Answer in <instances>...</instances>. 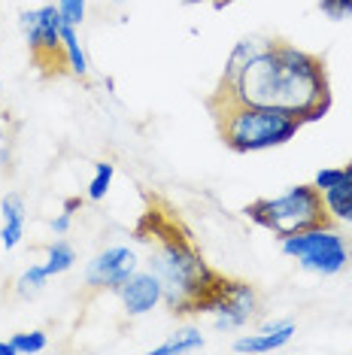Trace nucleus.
Returning a JSON list of instances; mask_svg holds the SVG:
<instances>
[{
	"label": "nucleus",
	"mask_w": 352,
	"mask_h": 355,
	"mask_svg": "<svg viewBox=\"0 0 352 355\" xmlns=\"http://www.w3.org/2000/svg\"><path fill=\"white\" fill-rule=\"evenodd\" d=\"M215 94L285 110L301 125L319 122L331 110V83H328L325 61L283 40H267L234 83L215 88Z\"/></svg>",
	"instance_id": "nucleus-1"
},
{
	"label": "nucleus",
	"mask_w": 352,
	"mask_h": 355,
	"mask_svg": "<svg viewBox=\"0 0 352 355\" xmlns=\"http://www.w3.org/2000/svg\"><path fill=\"white\" fill-rule=\"evenodd\" d=\"M137 240L149 246V270L164 288V304L176 316L201 313L222 273L204 261L201 249L176 219L149 207L137 225Z\"/></svg>",
	"instance_id": "nucleus-2"
},
{
	"label": "nucleus",
	"mask_w": 352,
	"mask_h": 355,
	"mask_svg": "<svg viewBox=\"0 0 352 355\" xmlns=\"http://www.w3.org/2000/svg\"><path fill=\"white\" fill-rule=\"evenodd\" d=\"M210 112L215 116L222 143H225L231 152H237V155L285 146L303 128L298 119L285 110L243 103L237 98H228V94H213Z\"/></svg>",
	"instance_id": "nucleus-3"
},
{
	"label": "nucleus",
	"mask_w": 352,
	"mask_h": 355,
	"mask_svg": "<svg viewBox=\"0 0 352 355\" xmlns=\"http://www.w3.org/2000/svg\"><path fill=\"white\" fill-rule=\"evenodd\" d=\"M243 216L258 225V228L270 231L279 240L328 222L322 195H319V189L313 182L292 185V189H285L283 195L252 200V204L243 207Z\"/></svg>",
	"instance_id": "nucleus-4"
},
{
	"label": "nucleus",
	"mask_w": 352,
	"mask_h": 355,
	"mask_svg": "<svg viewBox=\"0 0 352 355\" xmlns=\"http://www.w3.org/2000/svg\"><path fill=\"white\" fill-rule=\"evenodd\" d=\"M283 255L298 261L303 270L316 273V277H337L352 261V249L346 243V237L334 228V222L316 225V228H307V231L285 237Z\"/></svg>",
	"instance_id": "nucleus-5"
},
{
	"label": "nucleus",
	"mask_w": 352,
	"mask_h": 355,
	"mask_svg": "<svg viewBox=\"0 0 352 355\" xmlns=\"http://www.w3.org/2000/svg\"><path fill=\"white\" fill-rule=\"evenodd\" d=\"M61 25H64V19L58 12V3L25 10L19 15V28H21V34H25L30 58H34V64L43 67L46 73H55V70L67 67L64 43H61Z\"/></svg>",
	"instance_id": "nucleus-6"
},
{
	"label": "nucleus",
	"mask_w": 352,
	"mask_h": 355,
	"mask_svg": "<svg viewBox=\"0 0 352 355\" xmlns=\"http://www.w3.org/2000/svg\"><path fill=\"white\" fill-rule=\"evenodd\" d=\"M204 316H213L215 331H237L258 313V295L249 282L222 277L204 304Z\"/></svg>",
	"instance_id": "nucleus-7"
},
{
	"label": "nucleus",
	"mask_w": 352,
	"mask_h": 355,
	"mask_svg": "<svg viewBox=\"0 0 352 355\" xmlns=\"http://www.w3.org/2000/svg\"><path fill=\"white\" fill-rule=\"evenodd\" d=\"M134 270H140L137 252L131 246H109L98 252L85 268V282L103 292H118Z\"/></svg>",
	"instance_id": "nucleus-8"
},
{
	"label": "nucleus",
	"mask_w": 352,
	"mask_h": 355,
	"mask_svg": "<svg viewBox=\"0 0 352 355\" xmlns=\"http://www.w3.org/2000/svg\"><path fill=\"white\" fill-rule=\"evenodd\" d=\"M116 295L122 297L127 316H146L158 304H164V288L152 270H134Z\"/></svg>",
	"instance_id": "nucleus-9"
},
{
	"label": "nucleus",
	"mask_w": 352,
	"mask_h": 355,
	"mask_svg": "<svg viewBox=\"0 0 352 355\" xmlns=\"http://www.w3.org/2000/svg\"><path fill=\"white\" fill-rule=\"evenodd\" d=\"M294 337V322L292 319H274L264 322V325L255 331V334H246L234 340V352H249V355H261V352H276L283 349Z\"/></svg>",
	"instance_id": "nucleus-10"
},
{
	"label": "nucleus",
	"mask_w": 352,
	"mask_h": 355,
	"mask_svg": "<svg viewBox=\"0 0 352 355\" xmlns=\"http://www.w3.org/2000/svg\"><path fill=\"white\" fill-rule=\"evenodd\" d=\"M319 195H322L328 222L346 225V228H352V161H346V164H343V176L337 180V185H331V189L319 191Z\"/></svg>",
	"instance_id": "nucleus-11"
},
{
	"label": "nucleus",
	"mask_w": 352,
	"mask_h": 355,
	"mask_svg": "<svg viewBox=\"0 0 352 355\" xmlns=\"http://www.w3.org/2000/svg\"><path fill=\"white\" fill-rule=\"evenodd\" d=\"M0 213H3V225H0V246L6 252H12L15 246L25 240V222H28V209L21 195H6L0 200Z\"/></svg>",
	"instance_id": "nucleus-12"
},
{
	"label": "nucleus",
	"mask_w": 352,
	"mask_h": 355,
	"mask_svg": "<svg viewBox=\"0 0 352 355\" xmlns=\"http://www.w3.org/2000/svg\"><path fill=\"white\" fill-rule=\"evenodd\" d=\"M264 43L267 40H258V37H246V40H240V43L231 49V55H228V61H225V70H222V79H219V88H225V85H231L234 79L240 76V70L249 64L255 55H258L261 49H264Z\"/></svg>",
	"instance_id": "nucleus-13"
},
{
	"label": "nucleus",
	"mask_w": 352,
	"mask_h": 355,
	"mask_svg": "<svg viewBox=\"0 0 352 355\" xmlns=\"http://www.w3.org/2000/svg\"><path fill=\"white\" fill-rule=\"evenodd\" d=\"M195 349H204V331L195 325H186V328L173 331L170 340L155 346L152 352L155 355H182V352H195Z\"/></svg>",
	"instance_id": "nucleus-14"
},
{
	"label": "nucleus",
	"mask_w": 352,
	"mask_h": 355,
	"mask_svg": "<svg viewBox=\"0 0 352 355\" xmlns=\"http://www.w3.org/2000/svg\"><path fill=\"white\" fill-rule=\"evenodd\" d=\"M61 43H64V58H67V70L73 76H88V58H85V49L79 46V28L67 25L64 21L61 25Z\"/></svg>",
	"instance_id": "nucleus-15"
},
{
	"label": "nucleus",
	"mask_w": 352,
	"mask_h": 355,
	"mask_svg": "<svg viewBox=\"0 0 352 355\" xmlns=\"http://www.w3.org/2000/svg\"><path fill=\"white\" fill-rule=\"evenodd\" d=\"M73 264H76V249L70 246L67 240H55V243H49V249H46V261H43V268L49 277H61V273H67Z\"/></svg>",
	"instance_id": "nucleus-16"
},
{
	"label": "nucleus",
	"mask_w": 352,
	"mask_h": 355,
	"mask_svg": "<svg viewBox=\"0 0 352 355\" xmlns=\"http://www.w3.org/2000/svg\"><path fill=\"white\" fill-rule=\"evenodd\" d=\"M52 277L46 273L43 264H30V268H25V273H21L19 279H15V295L19 297H37L39 292H43V286L49 282Z\"/></svg>",
	"instance_id": "nucleus-17"
},
{
	"label": "nucleus",
	"mask_w": 352,
	"mask_h": 355,
	"mask_svg": "<svg viewBox=\"0 0 352 355\" xmlns=\"http://www.w3.org/2000/svg\"><path fill=\"white\" fill-rule=\"evenodd\" d=\"M113 176H116V164L113 161H100L94 164L91 182H88V200H103L113 189Z\"/></svg>",
	"instance_id": "nucleus-18"
},
{
	"label": "nucleus",
	"mask_w": 352,
	"mask_h": 355,
	"mask_svg": "<svg viewBox=\"0 0 352 355\" xmlns=\"http://www.w3.org/2000/svg\"><path fill=\"white\" fill-rule=\"evenodd\" d=\"M15 355H37L49 346V337L46 331H21V334H12L10 337Z\"/></svg>",
	"instance_id": "nucleus-19"
},
{
	"label": "nucleus",
	"mask_w": 352,
	"mask_h": 355,
	"mask_svg": "<svg viewBox=\"0 0 352 355\" xmlns=\"http://www.w3.org/2000/svg\"><path fill=\"white\" fill-rule=\"evenodd\" d=\"M79 207H82V200H79V198L64 200L61 213L52 219V231H55V237H64V234L70 231V225H73V216H76V209H79Z\"/></svg>",
	"instance_id": "nucleus-20"
},
{
	"label": "nucleus",
	"mask_w": 352,
	"mask_h": 355,
	"mask_svg": "<svg viewBox=\"0 0 352 355\" xmlns=\"http://www.w3.org/2000/svg\"><path fill=\"white\" fill-rule=\"evenodd\" d=\"M58 12L67 25L79 28L85 21V0H58Z\"/></svg>",
	"instance_id": "nucleus-21"
},
{
	"label": "nucleus",
	"mask_w": 352,
	"mask_h": 355,
	"mask_svg": "<svg viewBox=\"0 0 352 355\" xmlns=\"http://www.w3.org/2000/svg\"><path fill=\"white\" fill-rule=\"evenodd\" d=\"M319 10L331 21H343L352 19V0H319Z\"/></svg>",
	"instance_id": "nucleus-22"
},
{
	"label": "nucleus",
	"mask_w": 352,
	"mask_h": 355,
	"mask_svg": "<svg viewBox=\"0 0 352 355\" xmlns=\"http://www.w3.org/2000/svg\"><path fill=\"white\" fill-rule=\"evenodd\" d=\"M340 176H343V167H322V171L313 176V185L319 191H325V189H331V185H337Z\"/></svg>",
	"instance_id": "nucleus-23"
},
{
	"label": "nucleus",
	"mask_w": 352,
	"mask_h": 355,
	"mask_svg": "<svg viewBox=\"0 0 352 355\" xmlns=\"http://www.w3.org/2000/svg\"><path fill=\"white\" fill-rule=\"evenodd\" d=\"M10 164V140H6V131H3V119H0V171Z\"/></svg>",
	"instance_id": "nucleus-24"
},
{
	"label": "nucleus",
	"mask_w": 352,
	"mask_h": 355,
	"mask_svg": "<svg viewBox=\"0 0 352 355\" xmlns=\"http://www.w3.org/2000/svg\"><path fill=\"white\" fill-rule=\"evenodd\" d=\"M182 3H186V6H195V3H213L215 10H222V6H225V0H182Z\"/></svg>",
	"instance_id": "nucleus-25"
},
{
	"label": "nucleus",
	"mask_w": 352,
	"mask_h": 355,
	"mask_svg": "<svg viewBox=\"0 0 352 355\" xmlns=\"http://www.w3.org/2000/svg\"><path fill=\"white\" fill-rule=\"evenodd\" d=\"M0 355H15V349H12L10 340H0Z\"/></svg>",
	"instance_id": "nucleus-26"
},
{
	"label": "nucleus",
	"mask_w": 352,
	"mask_h": 355,
	"mask_svg": "<svg viewBox=\"0 0 352 355\" xmlns=\"http://www.w3.org/2000/svg\"><path fill=\"white\" fill-rule=\"evenodd\" d=\"M113 3H116V6H122V3H125V0H113Z\"/></svg>",
	"instance_id": "nucleus-27"
},
{
	"label": "nucleus",
	"mask_w": 352,
	"mask_h": 355,
	"mask_svg": "<svg viewBox=\"0 0 352 355\" xmlns=\"http://www.w3.org/2000/svg\"><path fill=\"white\" fill-rule=\"evenodd\" d=\"M0 98H3V83H0Z\"/></svg>",
	"instance_id": "nucleus-28"
},
{
	"label": "nucleus",
	"mask_w": 352,
	"mask_h": 355,
	"mask_svg": "<svg viewBox=\"0 0 352 355\" xmlns=\"http://www.w3.org/2000/svg\"><path fill=\"white\" fill-rule=\"evenodd\" d=\"M228 3H234V0H225V6H228Z\"/></svg>",
	"instance_id": "nucleus-29"
}]
</instances>
